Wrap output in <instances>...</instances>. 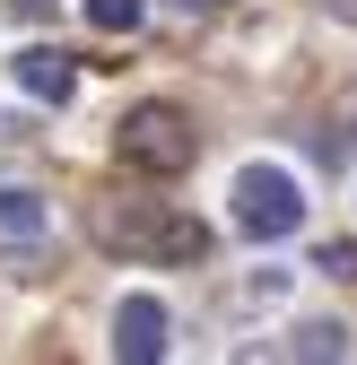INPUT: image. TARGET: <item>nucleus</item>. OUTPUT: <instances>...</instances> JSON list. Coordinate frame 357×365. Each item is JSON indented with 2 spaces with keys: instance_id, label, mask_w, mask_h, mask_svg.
<instances>
[{
  "instance_id": "10",
  "label": "nucleus",
  "mask_w": 357,
  "mask_h": 365,
  "mask_svg": "<svg viewBox=\"0 0 357 365\" xmlns=\"http://www.w3.org/2000/svg\"><path fill=\"white\" fill-rule=\"evenodd\" d=\"M192 9H209V0H192Z\"/></svg>"
},
{
  "instance_id": "9",
  "label": "nucleus",
  "mask_w": 357,
  "mask_h": 365,
  "mask_svg": "<svg viewBox=\"0 0 357 365\" xmlns=\"http://www.w3.org/2000/svg\"><path fill=\"white\" fill-rule=\"evenodd\" d=\"M314 269H323V279H357V244H323Z\"/></svg>"
},
{
  "instance_id": "6",
  "label": "nucleus",
  "mask_w": 357,
  "mask_h": 365,
  "mask_svg": "<svg viewBox=\"0 0 357 365\" xmlns=\"http://www.w3.org/2000/svg\"><path fill=\"white\" fill-rule=\"evenodd\" d=\"M44 226H53V209H44L35 192H0V252H35Z\"/></svg>"
},
{
  "instance_id": "2",
  "label": "nucleus",
  "mask_w": 357,
  "mask_h": 365,
  "mask_svg": "<svg viewBox=\"0 0 357 365\" xmlns=\"http://www.w3.org/2000/svg\"><path fill=\"white\" fill-rule=\"evenodd\" d=\"M114 148H122V165H140V174H183L201 140H192V122L174 105H131L122 130H114Z\"/></svg>"
},
{
  "instance_id": "3",
  "label": "nucleus",
  "mask_w": 357,
  "mask_h": 365,
  "mask_svg": "<svg viewBox=\"0 0 357 365\" xmlns=\"http://www.w3.org/2000/svg\"><path fill=\"white\" fill-rule=\"evenodd\" d=\"M236 226L253 244H279L305 226V192H296V174L288 165H244L236 174Z\"/></svg>"
},
{
  "instance_id": "7",
  "label": "nucleus",
  "mask_w": 357,
  "mask_h": 365,
  "mask_svg": "<svg viewBox=\"0 0 357 365\" xmlns=\"http://www.w3.org/2000/svg\"><path fill=\"white\" fill-rule=\"evenodd\" d=\"M140 18H149V0H87V26L96 35H131Z\"/></svg>"
},
{
  "instance_id": "5",
  "label": "nucleus",
  "mask_w": 357,
  "mask_h": 365,
  "mask_svg": "<svg viewBox=\"0 0 357 365\" xmlns=\"http://www.w3.org/2000/svg\"><path fill=\"white\" fill-rule=\"evenodd\" d=\"M9 70H18V87H26V96H44V105H70V87H79L70 53H53V43H26Z\"/></svg>"
},
{
  "instance_id": "1",
  "label": "nucleus",
  "mask_w": 357,
  "mask_h": 365,
  "mask_svg": "<svg viewBox=\"0 0 357 365\" xmlns=\"http://www.w3.org/2000/svg\"><path fill=\"white\" fill-rule=\"evenodd\" d=\"M96 235H105L114 252H140V261H201V252H209V226H201V217H174V209H157V200L105 209Z\"/></svg>"
},
{
  "instance_id": "4",
  "label": "nucleus",
  "mask_w": 357,
  "mask_h": 365,
  "mask_svg": "<svg viewBox=\"0 0 357 365\" xmlns=\"http://www.w3.org/2000/svg\"><path fill=\"white\" fill-rule=\"evenodd\" d=\"M114 356L122 365H157L166 356V304L157 296H122V313H114Z\"/></svg>"
},
{
  "instance_id": "8",
  "label": "nucleus",
  "mask_w": 357,
  "mask_h": 365,
  "mask_svg": "<svg viewBox=\"0 0 357 365\" xmlns=\"http://www.w3.org/2000/svg\"><path fill=\"white\" fill-rule=\"evenodd\" d=\"M288 348H296V356H348V331H340V322H305Z\"/></svg>"
}]
</instances>
